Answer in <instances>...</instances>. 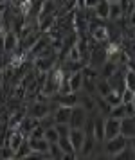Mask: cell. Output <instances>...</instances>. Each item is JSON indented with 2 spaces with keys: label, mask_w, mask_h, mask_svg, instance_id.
Listing matches in <instances>:
<instances>
[{
  "label": "cell",
  "mask_w": 135,
  "mask_h": 160,
  "mask_svg": "<svg viewBox=\"0 0 135 160\" xmlns=\"http://www.w3.org/2000/svg\"><path fill=\"white\" fill-rule=\"evenodd\" d=\"M47 113H50V102H49V97L43 101V99H36L29 104L25 108V115L33 117L36 121H40L42 117H45Z\"/></svg>",
  "instance_id": "6da1fadb"
},
{
  "label": "cell",
  "mask_w": 135,
  "mask_h": 160,
  "mask_svg": "<svg viewBox=\"0 0 135 160\" xmlns=\"http://www.w3.org/2000/svg\"><path fill=\"white\" fill-rule=\"evenodd\" d=\"M128 138H124L122 135H117V137L110 138V140H105V148H103V151L106 155V158H114L117 153L124 149L126 146H128Z\"/></svg>",
  "instance_id": "7a4b0ae2"
},
{
  "label": "cell",
  "mask_w": 135,
  "mask_h": 160,
  "mask_svg": "<svg viewBox=\"0 0 135 160\" xmlns=\"http://www.w3.org/2000/svg\"><path fill=\"white\" fill-rule=\"evenodd\" d=\"M86 119H88V112L79 102L70 106V117H69V126L70 128H83Z\"/></svg>",
  "instance_id": "3957f363"
},
{
  "label": "cell",
  "mask_w": 135,
  "mask_h": 160,
  "mask_svg": "<svg viewBox=\"0 0 135 160\" xmlns=\"http://www.w3.org/2000/svg\"><path fill=\"white\" fill-rule=\"evenodd\" d=\"M52 67H56V54H43V56L34 58L36 74H47Z\"/></svg>",
  "instance_id": "277c9868"
},
{
  "label": "cell",
  "mask_w": 135,
  "mask_h": 160,
  "mask_svg": "<svg viewBox=\"0 0 135 160\" xmlns=\"http://www.w3.org/2000/svg\"><path fill=\"white\" fill-rule=\"evenodd\" d=\"M18 43H20L18 34H16L13 29H7L4 38H2V52H4V54H13V52L18 49Z\"/></svg>",
  "instance_id": "5b68a950"
},
{
  "label": "cell",
  "mask_w": 135,
  "mask_h": 160,
  "mask_svg": "<svg viewBox=\"0 0 135 160\" xmlns=\"http://www.w3.org/2000/svg\"><path fill=\"white\" fill-rule=\"evenodd\" d=\"M92 137L94 140L101 144L105 140V117L101 113H94V119H92Z\"/></svg>",
  "instance_id": "8992f818"
},
{
  "label": "cell",
  "mask_w": 135,
  "mask_h": 160,
  "mask_svg": "<svg viewBox=\"0 0 135 160\" xmlns=\"http://www.w3.org/2000/svg\"><path fill=\"white\" fill-rule=\"evenodd\" d=\"M119 135H122L124 138H135V117H122L119 121Z\"/></svg>",
  "instance_id": "52a82bcc"
},
{
  "label": "cell",
  "mask_w": 135,
  "mask_h": 160,
  "mask_svg": "<svg viewBox=\"0 0 135 160\" xmlns=\"http://www.w3.org/2000/svg\"><path fill=\"white\" fill-rule=\"evenodd\" d=\"M25 138H27V137H25L20 130H9V128H7V133L4 135V144L9 146V148L14 151V149H16V148L25 140Z\"/></svg>",
  "instance_id": "ba28073f"
},
{
  "label": "cell",
  "mask_w": 135,
  "mask_h": 160,
  "mask_svg": "<svg viewBox=\"0 0 135 160\" xmlns=\"http://www.w3.org/2000/svg\"><path fill=\"white\" fill-rule=\"evenodd\" d=\"M119 121L121 119H115V117H110V115L105 117V140H110V138L119 135Z\"/></svg>",
  "instance_id": "9c48e42d"
},
{
  "label": "cell",
  "mask_w": 135,
  "mask_h": 160,
  "mask_svg": "<svg viewBox=\"0 0 135 160\" xmlns=\"http://www.w3.org/2000/svg\"><path fill=\"white\" fill-rule=\"evenodd\" d=\"M50 101H54L58 106H74L78 104V94L69 92V94H54L49 97Z\"/></svg>",
  "instance_id": "30bf717a"
},
{
  "label": "cell",
  "mask_w": 135,
  "mask_h": 160,
  "mask_svg": "<svg viewBox=\"0 0 135 160\" xmlns=\"http://www.w3.org/2000/svg\"><path fill=\"white\" fill-rule=\"evenodd\" d=\"M67 137H69V140H70L74 151L78 153L79 148H81V144H83V140H85V137H86V131L83 130V128H70V131H69Z\"/></svg>",
  "instance_id": "8fae6325"
},
{
  "label": "cell",
  "mask_w": 135,
  "mask_h": 160,
  "mask_svg": "<svg viewBox=\"0 0 135 160\" xmlns=\"http://www.w3.org/2000/svg\"><path fill=\"white\" fill-rule=\"evenodd\" d=\"M94 148H96V140H94L92 133H86V137H85V140H83L81 148H79V151L76 153L78 158H88L90 153L94 151Z\"/></svg>",
  "instance_id": "7c38bea8"
},
{
  "label": "cell",
  "mask_w": 135,
  "mask_h": 160,
  "mask_svg": "<svg viewBox=\"0 0 135 160\" xmlns=\"http://www.w3.org/2000/svg\"><path fill=\"white\" fill-rule=\"evenodd\" d=\"M54 124H69V117H70V106H56L50 112Z\"/></svg>",
  "instance_id": "4fadbf2b"
},
{
  "label": "cell",
  "mask_w": 135,
  "mask_h": 160,
  "mask_svg": "<svg viewBox=\"0 0 135 160\" xmlns=\"http://www.w3.org/2000/svg\"><path fill=\"white\" fill-rule=\"evenodd\" d=\"M27 142H29V149L31 151L49 153V142L43 137H27Z\"/></svg>",
  "instance_id": "5bb4252c"
},
{
  "label": "cell",
  "mask_w": 135,
  "mask_h": 160,
  "mask_svg": "<svg viewBox=\"0 0 135 160\" xmlns=\"http://www.w3.org/2000/svg\"><path fill=\"white\" fill-rule=\"evenodd\" d=\"M67 79H69L70 90L74 92V94L81 92V87H83V68H81V70H76V72H72L70 76H67Z\"/></svg>",
  "instance_id": "9a60e30c"
},
{
  "label": "cell",
  "mask_w": 135,
  "mask_h": 160,
  "mask_svg": "<svg viewBox=\"0 0 135 160\" xmlns=\"http://www.w3.org/2000/svg\"><path fill=\"white\" fill-rule=\"evenodd\" d=\"M119 68V63H115V61H112V59H106L103 65L99 67V70H97V76L99 78H105V79H108L112 74L115 72Z\"/></svg>",
  "instance_id": "2e32d148"
},
{
  "label": "cell",
  "mask_w": 135,
  "mask_h": 160,
  "mask_svg": "<svg viewBox=\"0 0 135 160\" xmlns=\"http://www.w3.org/2000/svg\"><path fill=\"white\" fill-rule=\"evenodd\" d=\"M122 8L121 4H119V0L117 2H108V20L110 22H117V20H121L122 18Z\"/></svg>",
  "instance_id": "e0dca14e"
},
{
  "label": "cell",
  "mask_w": 135,
  "mask_h": 160,
  "mask_svg": "<svg viewBox=\"0 0 135 160\" xmlns=\"http://www.w3.org/2000/svg\"><path fill=\"white\" fill-rule=\"evenodd\" d=\"M38 124V121L36 119H33V117H29V115H25L23 119H22V122H20V126L16 128V130H20L25 137H29L31 135V131L34 130V126Z\"/></svg>",
  "instance_id": "ac0fdd59"
},
{
  "label": "cell",
  "mask_w": 135,
  "mask_h": 160,
  "mask_svg": "<svg viewBox=\"0 0 135 160\" xmlns=\"http://www.w3.org/2000/svg\"><path fill=\"white\" fill-rule=\"evenodd\" d=\"M94 11V16L99 18V20H108V2L106 0H99L97 6L92 9Z\"/></svg>",
  "instance_id": "d6986e66"
},
{
  "label": "cell",
  "mask_w": 135,
  "mask_h": 160,
  "mask_svg": "<svg viewBox=\"0 0 135 160\" xmlns=\"http://www.w3.org/2000/svg\"><path fill=\"white\" fill-rule=\"evenodd\" d=\"M112 88H110V83H108V79H105V78H96V94L101 95V97H105V95L110 92Z\"/></svg>",
  "instance_id": "ffe728a7"
},
{
  "label": "cell",
  "mask_w": 135,
  "mask_h": 160,
  "mask_svg": "<svg viewBox=\"0 0 135 160\" xmlns=\"http://www.w3.org/2000/svg\"><path fill=\"white\" fill-rule=\"evenodd\" d=\"M58 146H60V149H61L63 155H76V151H74V148H72L69 137H60L58 138Z\"/></svg>",
  "instance_id": "44dd1931"
},
{
  "label": "cell",
  "mask_w": 135,
  "mask_h": 160,
  "mask_svg": "<svg viewBox=\"0 0 135 160\" xmlns=\"http://www.w3.org/2000/svg\"><path fill=\"white\" fill-rule=\"evenodd\" d=\"M29 151H31V149H29V142H27V138H25V140H23V142L14 149L13 158H18V160H20V158H27Z\"/></svg>",
  "instance_id": "7402d4cb"
},
{
  "label": "cell",
  "mask_w": 135,
  "mask_h": 160,
  "mask_svg": "<svg viewBox=\"0 0 135 160\" xmlns=\"http://www.w3.org/2000/svg\"><path fill=\"white\" fill-rule=\"evenodd\" d=\"M103 99L108 102V106H115V104L121 102V92H117V90H110Z\"/></svg>",
  "instance_id": "603a6c76"
},
{
  "label": "cell",
  "mask_w": 135,
  "mask_h": 160,
  "mask_svg": "<svg viewBox=\"0 0 135 160\" xmlns=\"http://www.w3.org/2000/svg\"><path fill=\"white\" fill-rule=\"evenodd\" d=\"M108 115L115 117V119H122V117H126L124 104H122V102H119V104H115V106H110V110H108Z\"/></svg>",
  "instance_id": "cb8c5ba5"
},
{
  "label": "cell",
  "mask_w": 135,
  "mask_h": 160,
  "mask_svg": "<svg viewBox=\"0 0 135 160\" xmlns=\"http://www.w3.org/2000/svg\"><path fill=\"white\" fill-rule=\"evenodd\" d=\"M43 138L47 140V142H58V138H60V135H58V131L54 126H50V128H45L43 130Z\"/></svg>",
  "instance_id": "d4e9b609"
},
{
  "label": "cell",
  "mask_w": 135,
  "mask_h": 160,
  "mask_svg": "<svg viewBox=\"0 0 135 160\" xmlns=\"http://www.w3.org/2000/svg\"><path fill=\"white\" fill-rule=\"evenodd\" d=\"M121 102H135V90L132 88H122L121 90Z\"/></svg>",
  "instance_id": "484cf974"
},
{
  "label": "cell",
  "mask_w": 135,
  "mask_h": 160,
  "mask_svg": "<svg viewBox=\"0 0 135 160\" xmlns=\"http://www.w3.org/2000/svg\"><path fill=\"white\" fill-rule=\"evenodd\" d=\"M49 155H50V158H61L63 157V153L60 149L58 142H50L49 144Z\"/></svg>",
  "instance_id": "4316f807"
},
{
  "label": "cell",
  "mask_w": 135,
  "mask_h": 160,
  "mask_svg": "<svg viewBox=\"0 0 135 160\" xmlns=\"http://www.w3.org/2000/svg\"><path fill=\"white\" fill-rule=\"evenodd\" d=\"M54 128H56V131H58V135L60 137H67L69 135V131H70V126L69 124H54Z\"/></svg>",
  "instance_id": "83f0119b"
},
{
  "label": "cell",
  "mask_w": 135,
  "mask_h": 160,
  "mask_svg": "<svg viewBox=\"0 0 135 160\" xmlns=\"http://www.w3.org/2000/svg\"><path fill=\"white\" fill-rule=\"evenodd\" d=\"M124 104V112L128 117H135V102H122Z\"/></svg>",
  "instance_id": "f1b7e54d"
},
{
  "label": "cell",
  "mask_w": 135,
  "mask_h": 160,
  "mask_svg": "<svg viewBox=\"0 0 135 160\" xmlns=\"http://www.w3.org/2000/svg\"><path fill=\"white\" fill-rule=\"evenodd\" d=\"M97 2H99V0H83V8L85 9H94L96 6H97Z\"/></svg>",
  "instance_id": "f546056e"
},
{
  "label": "cell",
  "mask_w": 135,
  "mask_h": 160,
  "mask_svg": "<svg viewBox=\"0 0 135 160\" xmlns=\"http://www.w3.org/2000/svg\"><path fill=\"white\" fill-rule=\"evenodd\" d=\"M6 65H7V63H6V59H4L2 56H0V70H2V72H4V68H6Z\"/></svg>",
  "instance_id": "4dcf8cb0"
},
{
  "label": "cell",
  "mask_w": 135,
  "mask_h": 160,
  "mask_svg": "<svg viewBox=\"0 0 135 160\" xmlns=\"http://www.w3.org/2000/svg\"><path fill=\"white\" fill-rule=\"evenodd\" d=\"M2 83H4V72L0 70V87H2Z\"/></svg>",
  "instance_id": "1f68e13d"
},
{
  "label": "cell",
  "mask_w": 135,
  "mask_h": 160,
  "mask_svg": "<svg viewBox=\"0 0 135 160\" xmlns=\"http://www.w3.org/2000/svg\"><path fill=\"white\" fill-rule=\"evenodd\" d=\"M106 2H117V0H106Z\"/></svg>",
  "instance_id": "d6a6232c"
}]
</instances>
